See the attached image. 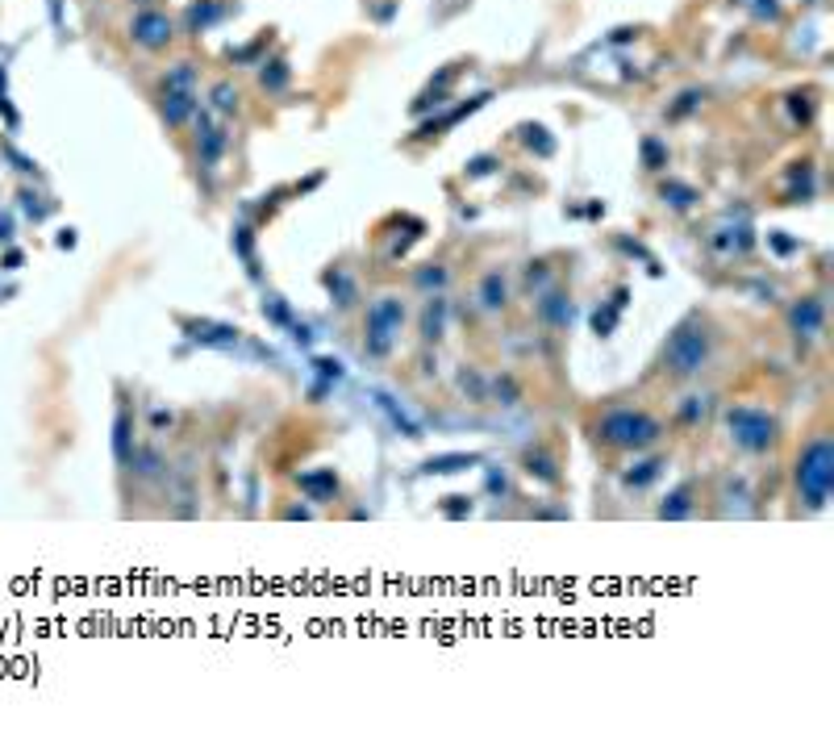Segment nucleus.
<instances>
[{"instance_id":"obj_1","label":"nucleus","mask_w":834,"mask_h":730,"mask_svg":"<svg viewBox=\"0 0 834 730\" xmlns=\"http://www.w3.org/2000/svg\"><path fill=\"white\" fill-rule=\"evenodd\" d=\"M713 355V330H710V317L705 313H688L668 334L663 343V355H659V376H668L671 385H684L693 376L705 372V363Z\"/></svg>"},{"instance_id":"obj_2","label":"nucleus","mask_w":834,"mask_h":730,"mask_svg":"<svg viewBox=\"0 0 834 730\" xmlns=\"http://www.w3.org/2000/svg\"><path fill=\"white\" fill-rule=\"evenodd\" d=\"M793 488H797V501H801L809 513L826 510L830 488H834V442L826 430H814V434L801 442L797 468H793Z\"/></svg>"},{"instance_id":"obj_3","label":"nucleus","mask_w":834,"mask_h":730,"mask_svg":"<svg viewBox=\"0 0 834 730\" xmlns=\"http://www.w3.org/2000/svg\"><path fill=\"white\" fill-rule=\"evenodd\" d=\"M663 439V422L651 417L647 409H605L597 422H592V442L605 447V451H647Z\"/></svg>"},{"instance_id":"obj_4","label":"nucleus","mask_w":834,"mask_h":730,"mask_svg":"<svg viewBox=\"0 0 834 730\" xmlns=\"http://www.w3.org/2000/svg\"><path fill=\"white\" fill-rule=\"evenodd\" d=\"M726 430H730V442H735V447H743V451H751V455L772 451L780 439L776 417L767 414V409H759V405H735V409L726 414Z\"/></svg>"},{"instance_id":"obj_5","label":"nucleus","mask_w":834,"mask_h":730,"mask_svg":"<svg viewBox=\"0 0 834 730\" xmlns=\"http://www.w3.org/2000/svg\"><path fill=\"white\" fill-rule=\"evenodd\" d=\"M405 326V301L401 297H380V301L368 305V317H363V346L368 355H388V346L397 338V330Z\"/></svg>"},{"instance_id":"obj_6","label":"nucleus","mask_w":834,"mask_h":730,"mask_svg":"<svg viewBox=\"0 0 834 730\" xmlns=\"http://www.w3.org/2000/svg\"><path fill=\"white\" fill-rule=\"evenodd\" d=\"M130 38H134V46L159 55V51H167V46L176 42V21H171V13L147 4V9H138V13L130 17Z\"/></svg>"},{"instance_id":"obj_7","label":"nucleus","mask_w":834,"mask_h":730,"mask_svg":"<svg viewBox=\"0 0 834 730\" xmlns=\"http://www.w3.org/2000/svg\"><path fill=\"white\" fill-rule=\"evenodd\" d=\"M822 321H826V309H822L818 297H801V301H793V309H789V326H793L797 338H818Z\"/></svg>"},{"instance_id":"obj_8","label":"nucleus","mask_w":834,"mask_h":730,"mask_svg":"<svg viewBox=\"0 0 834 730\" xmlns=\"http://www.w3.org/2000/svg\"><path fill=\"white\" fill-rule=\"evenodd\" d=\"M134 409H130V401H122L117 405V422H113V455H117V464H130L134 459Z\"/></svg>"},{"instance_id":"obj_9","label":"nucleus","mask_w":834,"mask_h":730,"mask_svg":"<svg viewBox=\"0 0 834 730\" xmlns=\"http://www.w3.org/2000/svg\"><path fill=\"white\" fill-rule=\"evenodd\" d=\"M480 305H484L488 313H501L509 305V284L501 272H488V276L480 280Z\"/></svg>"},{"instance_id":"obj_10","label":"nucleus","mask_w":834,"mask_h":730,"mask_svg":"<svg viewBox=\"0 0 834 730\" xmlns=\"http://www.w3.org/2000/svg\"><path fill=\"white\" fill-rule=\"evenodd\" d=\"M442 326H447V301L442 297H430L422 313V338L425 343H438L442 338Z\"/></svg>"},{"instance_id":"obj_11","label":"nucleus","mask_w":834,"mask_h":730,"mask_svg":"<svg viewBox=\"0 0 834 730\" xmlns=\"http://www.w3.org/2000/svg\"><path fill=\"white\" fill-rule=\"evenodd\" d=\"M188 113H192V88H167V97H163L167 125H184Z\"/></svg>"},{"instance_id":"obj_12","label":"nucleus","mask_w":834,"mask_h":730,"mask_svg":"<svg viewBox=\"0 0 834 730\" xmlns=\"http://www.w3.org/2000/svg\"><path fill=\"white\" fill-rule=\"evenodd\" d=\"M526 472H530V476H538V480H547V484L560 480L555 459H547V455H534V451H526Z\"/></svg>"},{"instance_id":"obj_13","label":"nucleus","mask_w":834,"mask_h":730,"mask_svg":"<svg viewBox=\"0 0 834 730\" xmlns=\"http://www.w3.org/2000/svg\"><path fill=\"white\" fill-rule=\"evenodd\" d=\"M688 501H693V484H680V488H676V493L668 496V505H663L659 513H663V518H684V513L693 510Z\"/></svg>"},{"instance_id":"obj_14","label":"nucleus","mask_w":834,"mask_h":730,"mask_svg":"<svg viewBox=\"0 0 834 730\" xmlns=\"http://www.w3.org/2000/svg\"><path fill=\"white\" fill-rule=\"evenodd\" d=\"M659 468H663V459H647V464H639V472H626V484L630 488H643L647 480H655Z\"/></svg>"},{"instance_id":"obj_15","label":"nucleus","mask_w":834,"mask_h":730,"mask_svg":"<svg viewBox=\"0 0 834 730\" xmlns=\"http://www.w3.org/2000/svg\"><path fill=\"white\" fill-rule=\"evenodd\" d=\"M134 4H147V0H134Z\"/></svg>"}]
</instances>
